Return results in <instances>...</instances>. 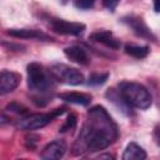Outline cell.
Here are the masks:
<instances>
[{
    "instance_id": "obj_1",
    "label": "cell",
    "mask_w": 160,
    "mask_h": 160,
    "mask_svg": "<svg viewBox=\"0 0 160 160\" xmlns=\"http://www.w3.org/2000/svg\"><path fill=\"white\" fill-rule=\"evenodd\" d=\"M119 135L118 126L105 108L96 105L88 111V118L78 135L71 152L75 156L86 151H99L112 144Z\"/></svg>"
},
{
    "instance_id": "obj_2",
    "label": "cell",
    "mask_w": 160,
    "mask_h": 160,
    "mask_svg": "<svg viewBox=\"0 0 160 160\" xmlns=\"http://www.w3.org/2000/svg\"><path fill=\"white\" fill-rule=\"evenodd\" d=\"M119 95L126 105L140 110L150 108L152 102L150 91L135 81H122L119 85Z\"/></svg>"
},
{
    "instance_id": "obj_3",
    "label": "cell",
    "mask_w": 160,
    "mask_h": 160,
    "mask_svg": "<svg viewBox=\"0 0 160 160\" xmlns=\"http://www.w3.org/2000/svg\"><path fill=\"white\" fill-rule=\"evenodd\" d=\"M28 71V86L29 90L35 94V99H41L42 95H45L49 89H51V80L48 74V71L44 69V66L39 62H31L26 68ZM42 100V99H41ZM40 100V101H41Z\"/></svg>"
},
{
    "instance_id": "obj_4",
    "label": "cell",
    "mask_w": 160,
    "mask_h": 160,
    "mask_svg": "<svg viewBox=\"0 0 160 160\" xmlns=\"http://www.w3.org/2000/svg\"><path fill=\"white\" fill-rule=\"evenodd\" d=\"M49 72L55 80L66 85H81L85 80L80 70L65 64H54Z\"/></svg>"
},
{
    "instance_id": "obj_5",
    "label": "cell",
    "mask_w": 160,
    "mask_h": 160,
    "mask_svg": "<svg viewBox=\"0 0 160 160\" xmlns=\"http://www.w3.org/2000/svg\"><path fill=\"white\" fill-rule=\"evenodd\" d=\"M64 111H65V108L62 106V108L55 109L50 114H31V115L21 119L19 121V124H18V128L20 130H26V131L41 129V128L46 126L55 116L61 115Z\"/></svg>"
},
{
    "instance_id": "obj_6",
    "label": "cell",
    "mask_w": 160,
    "mask_h": 160,
    "mask_svg": "<svg viewBox=\"0 0 160 160\" xmlns=\"http://www.w3.org/2000/svg\"><path fill=\"white\" fill-rule=\"evenodd\" d=\"M51 29L61 35H72V36H79L84 32L85 25L81 22H71L61 19H52L50 21Z\"/></svg>"
},
{
    "instance_id": "obj_7",
    "label": "cell",
    "mask_w": 160,
    "mask_h": 160,
    "mask_svg": "<svg viewBox=\"0 0 160 160\" xmlns=\"http://www.w3.org/2000/svg\"><path fill=\"white\" fill-rule=\"evenodd\" d=\"M20 84V75L15 71H0V95H6L14 91Z\"/></svg>"
},
{
    "instance_id": "obj_8",
    "label": "cell",
    "mask_w": 160,
    "mask_h": 160,
    "mask_svg": "<svg viewBox=\"0 0 160 160\" xmlns=\"http://www.w3.org/2000/svg\"><path fill=\"white\" fill-rule=\"evenodd\" d=\"M65 151H66V144L62 140H54L42 149L40 156L44 160H58L64 156Z\"/></svg>"
},
{
    "instance_id": "obj_9",
    "label": "cell",
    "mask_w": 160,
    "mask_h": 160,
    "mask_svg": "<svg viewBox=\"0 0 160 160\" xmlns=\"http://www.w3.org/2000/svg\"><path fill=\"white\" fill-rule=\"evenodd\" d=\"M122 22H125L138 36H141V38H154L151 31H150V29L148 28V25L139 16H135V15L125 16V18H122Z\"/></svg>"
},
{
    "instance_id": "obj_10",
    "label": "cell",
    "mask_w": 160,
    "mask_h": 160,
    "mask_svg": "<svg viewBox=\"0 0 160 160\" xmlns=\"http://www.w3.org/2000/svg\"><path fill=\"white\" fill-rule=\"evenodd\" d=\"M64 54L66 55L68 59H70L71 61L80 64V65H88L90 62V58L88 55V51L79 45H72V46L65 48Z\"/></svg>"
},
{
    "instance_id": "obj_11",
    "label": "cell",
    "mask_w": 160,
    "mask_h": 160,
    "mask_svg": "<svg viewBox=\"0 0 160 160\" xmlns=\"http://www.w3.org/2000/svg\"><path fill=\"white\" fill-rule=\"evenodd\" d=\"M90 39L94 41H98L100 44H104L111 49H119L120 48V40H118L114 34L109 30H98L90 35Z\"/></svg>"
},
{
    "instance_id": "obj_12",
    "label": "cell",
    "mask_w": 160,
    "mask_h": 160,
    "mask_svg": "<svg viewBox=\"0 0 160 160\" xmlns=\"http://www.w3.org/2000/svg\"><path fill=\"white\" fill-rule=\"evenodd\" d=\"M6 32L10 36L20 38V39H38V40H49L50 39L42 31L35 30V29H9Z\"/></svg>"
},
{
    "instance_id": "obj_13",
    "label": "cell",
    "mask_w": 160,
    "mask_h": 160,
    "mask_svg": "<svg viewBox=\"0 0 160 160\" xmlns=\"http://www.w3.org/2000/svg\"><path fill=\"white\" fill-rule=\"evenodd\" d=\"M59 98L66 102L70 104H76V105H81V106H86L90 104L91 101V96L84 92H76V91H71V92H62L59 94Z\"/></svg>"
},
{
    "instance_id": "obj_14",
    "label": "cell",
    "mask_w": 160,
    "mask_h": 160,
    "mask_svg": "<svg viewBox=\"0 0 160 160\" xmlns=\"http://www.w3.org/2000/svg\"><path fill=\"white\" fill-rule=\"evenodd\" d=\"M122 159L124 160H145L146 152L136 142H129L124 150Z\"/></svg>"
},
{
    "instance_id": "obj_15",
    "label": "cell",
    "mask_w": 160,
    "mask_h": 160,
    "mask_svg": "<svg viewBox=\"0 0 160 160\" xmlns=\"http://www.w3.org/2000/svg\"><path fill=\"white\" fill-rule=\"evenodd\" d=\"M125 52L132 58L136 59H142L146 58L149 54V48L148 46H140L135 44H126L125 45Z\"/></svg>"
},
{
    "instance_id": "obj_16",
    "label": "cell",
    "mask_w": 160,
    "mask_h": 160,
    "mask_svg": "<svg viewBox=\"0 0 160 160\" xmlns=\"http://www.w3.org/2000/svg\"><path fill=\"white\" fill-rule=\"evenodd\" d=\"M75 125H76V115L75 114H70L69 116H68V119L65 120V122L61 125V128L59 129V131L60 132H66V131H69V130H72L74 128H75Z\"/></svg>"
},
{
    "instance_id": "obj_17",
    "label": "cell",
    "mask_w": 160,
    "mask_h": 160,
    "mask_svg": "<svg viewBox=\"0 0 160 160\" xmlns=\"http://www.w3.org/2000/svg\"><path fill=\"white\" fill-rule=\"evenodd\" d=\"M108 78H109V74H99V72L92 74V75H90L88 84L89 85H101L108 80Z\"/></svg>"
},
{
    "instance_id": "obj_18",
    "label": "cell",
    "mask_w": 160,
    "mask_h": 160,
    "mask_svg": "<svg viewBox=\"0 0 160 160\" xmlns=\"http://www.w3.org/2000/svg\"><path fill=\"white\" fill-rule=\"evenodd\" d=\"M95 2H96V0H76V1H75V6H76L78 9L88 10V9L92 8Z\"/></svg>"
},
{
    "instance_id": "obj_19",
    "label": "cell",
    "mask_w": 160,
    "mask_h": 160,
    "mask_svg": "<svg viewBox=\"0 0 160 160\" xmlns=\"http://www.w3.org/2000/svg\"><path fill=\"white\" fill-rule=\"evenodd\" d=\"M119 2H120V0H102L104 6L109 10H111V11L115 10V8L119 5Z\"/></svg>"
},
{
    "instance_id": "obj_20",
    "label": "cell",
    "mask_w": 160,
    "mask_h": 160,
    "mask_svg": "<svg viewBox=\"0 0 160 160\" xmlns=\"http://www.w3.org/2000/svg\"><path fill=\"white\" fill-rule=\"evenodd\" d=\"M10 110H12L14 112H18V114H24V112H26V108H24L22 105H19V104H15V102H12V104H10L9 106H8Z\"/></svg>"
},
{
    "instance_id": "obj_21",
    "label": "cell",
    "mask_w": 160,
    "mask_h": 160,
    "mask_svg": "<svg viewBox=\"0 0 160 160\" xmlns=\"http://www.w3.org/2000/svg\"><path fill=\"white\" fill-rule=\"evenodd\" d=\"M9 122H10V118L6 116L5 114H1L0 112V126H4L6 124H9Z\"/></svg>"
},
{
    "instance_id": "obj_22",
    "label": "cell",
    "mask_w": 160,
    "mask_h": 160,
    "mask_svg": "<svg viewBox=\"0 0 160 160\" xmlns=\"http://www.w3.org/2000/svg\"><path fill=\"white\" fill-rule=\"evenodd\" d=\"M154 1V10H155V12H158L159 11V0H152Z\"/></svg>"
},
{
    "instance_id": "obj_23",
    "label": "cell",
    "mask_w": 160,
    "mask_h": 160,
    "mask_svg": "<svg viewBox=\"0 0 160 160\" xmlns=\"http://www.w3.org/2000/svg\"><path fill=\"white\" fill-rule=\"evenodd\" d=\"M104 158H108V159H114L112 155L110 154H104V155H99V159H104Z\"/></svg>"
}]
</instances>
